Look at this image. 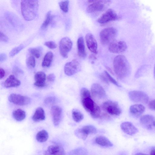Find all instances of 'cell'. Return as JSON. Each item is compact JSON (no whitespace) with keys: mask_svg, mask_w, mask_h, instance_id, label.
I'll list each match as a JSON object with an SVG mask.
<instances>
[{"mask_svg":"<svg viewBox=\"0 0 155 155\" xmlns=\"http://www.w3.org/2000/svg\"><path fill=\"white\" fill-rule=\"evenodd\" d=\"M113 65L114 71L119 78L125 79L130 74V65L124 56L119 55L115 57L113 61Z\"/></svg>","mask_w":155,"mask_h":155,"instance_id":"1","label":"cell"},{"mask_svg":"<svg viewBox=\"0 0 155 155\" xmlns=\"http://www.w3.org/2000/svg\"><path fill=\"white\" fill-rule=\"evenodd\" d=\"M38 8L37 0H21V9L22 15L24 19L27 21H31L36 17Z\"/></svg>","mask_w":155,"mask_h":155,"instance_id":"2","label":"cell"},{"mask_svg":"<svg viewBox=\"0 0 155 155\" xmlns=\"http://www.w3.org/2000/svg\"><path fill=\"white\" fill-rule=\"evenodd\" d=\"M90 4L86 9L88 13H94L102 11L106 9L110 4V0H88Z\"/></svg>","mask_w":155,"mask_h":155,"instance_id":"3","label":"cell"},{"mask_svg":"<svg viewBox=\"0 0 155 155\" xmlns=\"http://www.w3.org/2000/svg\"><path fill=\"white\" fill-rule=\"evenodd\" d=\"M117 34V30L113 27H109L103 29L99 35L101 42L104 45L109 44L114 40Z\"/></svg>","mask_w":155,"mask_h":155,"instance_id":"4","label":"cell"},{"mask_svg":"<svg viewBox=\"0 0 155 155\" xmlns=\"http://www.w3.org/2000/svg\"><path fill=\"white\" fill-rule=\"evenodd\" d=\"M102 109L108 114L114 115H119L121 113V110L117 102L111 101H107L104 102Z\"/></svg>","mask_w":155,"mask_h":155,"instance_id":"5","label":"cell"},{"mask_svg":"<svg viewBox=\"0 0 155 155\" xmlns=\"http://www.w3.org/2000/svg\"><path fill=\"white\" fill-rule=\"evenodd\" d=\"M128 95L130 99L134 102L145 104H147L149 100L148 95L142 91H131L129 92Z\"/></svg>","mask_w":155,"mask_h":155,"instance_id":"6","label":"cell"},{"mask_svg":"<svg viewBox=\"0 0 155 155\" xmlns=\"http://www.w3.org/2000/svg\"><path fill=\"white\" fill-rule=\"evenodd\" d=\"M72 43L68 37L62 38L59 43V50L61 55L64 58H67L68 54L71 50Z\"/></svg>","mask_w":155,"mask_h":155,"instance_id":"7","label":"cell"},{"mask_svg":"<svg viewBox=\"0 0 155 155\" xmlns=\"http://www.w3.org/2000/svg\"><path fill=\"white\" fill-rule=\"evenodd\" d=\"M81 68V66L79 62L77 60L74 59L65 64L64 70L65 73L67 75L70 76L79 71Z\"/></svg>","mask_w":155,"mask_h":155,"instance_id":"8","label":"cell"},{"mask_svg":"<svg viewBox=\"0 0 155 155\" xmlns=\"http://www.w3.org/2000/svg\"><path fill=\"white\" fill-rule=\"evenodd\" d=\"M127 48L126 43L124 41L114 40L109 44V51L114 53H120L124 52Z\"/></svg>","mask_w":155,"mask_h":155,"instance_id":"9","label":"cell"},{"mask_svg":"<svg viewBox=\"0 0 155 155\" xmlns=\"http://www.w3.org/2000/svg\"><path fill=\"white\" fill-rule=\"evenodd\" d=\"M8 99L10 102L20 106L27 105L31 102V99L28 97L15 94H10Z\"/></svg>","mask_w":155,"mask_h":155,"instance_id":"10","label":"cell"},{"mask_svg":"<svg viewBox=\"0 0 155 155\" xmlns=\"http://www.w3.org/2000/svg\"><path fill=\"white\" fill-rule=\"evenodd\" d=\"M119 17L116 12L111 9H109L104 13L98 19V22L104 24L118 19Z\"/></svg>","mask_w":155,"mask_h":155,"instance_id":"11","label":"cell"},{"mask_svg":"<svg viewBox=\"0 0 155 155\" xmlns=\"http://www.w3.org/2000/svg\"><path fill=\"white\" fill-rule=\"evenodd\" d=\"M141 125L145 128L151 130L155 127V117L149 114L142 116L140 119Z\"/></svg>","mask_w":155,"mask_h":155,"instance_id":"12","label":"cell"},{"mask_svg":"<svg viewBox=\"0 0 155 155\" xmlns=\"http://www.w3.org/2000/svg\"><path fill=\"white\" fill-rule=\"evenodd\" d=\"M44 155H65L63 148L58 144L49 146L44 153Z\"/></svg>","mask_w":155,"mask_h":155,"instance_id":"13","label":"cell"},{"mask_svg":"<svg viewBox=\"0 0 155 155\" xmlns=\"http://www.w3.org/2000/svg\"><path fill=\"white\" fill-rule=\"evenodd\" d=\"M51 112L53 124L55 126H57L60 124L62 119V109L58 106H53L51 107Z\"/></svg>","mask_w":155,"mask_h":155,"instance_id":"14","label":"cell"},{"mask_svg":"<svg viewBox=\"0 0 155 155\" xmlns=\"http://www.w3.org/2000/svg\"><path fill=\"white\" fill-rule=\"evenodd\" d=\"M91 92L92 96L95 98L101 99L106 96V92L102 87L99 84L94 83L91 86Z\"/></svg>","mask_w":155,"mask_h":155,"instance_id":"15","label":"cell"},{"mask_svg":"<svg viewBox=\"0 0 155 155\" xmlns=\"http://www.w3.org/2000/svg\"><path fill=\"white\" fill-rule=\"evenodd\" d=\"M85 40L87 46L90 51L97 54V43L93 35L90 33L87 34L85 36Z\"/></svg>","mask_w":155,"mask_h":155,"instance_id":"16","label":"cell"},{"mask_svg":"<svg viewBox=\"0 0 155 155\" xmlns=\"http://www.w3.org/2000/svg\"><path fill=\"white\" fill-rule=\"evenodd\" d=\"M120 126L124 132L130 135H133L138 131V129L130 122H124L121 123Z\"/></svg>","mask_w":155,"mask_h":155,"instance_id":"17","label":"cell"},{"mask_svg":"<svg viewBox=\"0 0 155 155\" xmlns=\"http://www.w3.org/2000/svg\"><path fill=\"white\" fill-rule=\"evenodd\" d=\"M145 107L140 104H136L130 106V112L134 117H138L144 112Z\"/></svg>","mask_w":155,"mask_h":155,"instance_id":"18","label":"cell"},{"mask_svg":"<svg viewBox=\"0 0 155 155\" xmlns=\"http://www.w3.org/2000/svg\"><path fill=\"white\" fill-rule=\"evenodd\" d=\"M35 82L34 85L38 87H42L45 85L46 76L45 73L43 71L37 72L34 76Z\"/></svg>","mask_w":155,"mask_h":155,"instance_id":"19","label":"cell"},{"mask_svg":"<svg viewBox=\"0 0 155 155\" xmlns=\"http://www.w3.org/2000/svg\"><path fill=\"white\" fill-rule=\"evenodd\" d=\"M21 84L20 81L14 75H10L5 81L4 85L6 88L16 87Z\"/></svg>","mask_w":155,"mask_h":155,"instance_id":"20","label":"cell"},{"mask_svg":"<svg viewBox=\"0 0 155 155\" xmlns=\"http://www.w3.org/2000/svg\"><path fill=\"white\" fill-rule=\"evenodd\" d=\"M81 100L82 105L85 110L91 113L94 109L96 104L91 97H87Z\"/></svg>","mask_w":155,"mask_h":155,"instance_id":"21","label":"cell"},{"mask_svg":"<svg viewBox=\"0 0 155 155\" xmlns=\"http://www.w3.org/2000/svg\"><path fill=\"white\" fill-rule=\"evenodd\" d=\"M77 46L78 56L81 58H85L86 56V53L82 37H80L78 38L77 41Z\"/></svg>","mask_w":155,"mask_h":155,"instance_id":"22","label":"cell"},{"mask_svg":"<svg viewBox=\"0 0 155 155\" xmlns=\"http://www.w3.org/2000/svg\"><path fill=\"white\" fill-rule=\"evenodd\" d=\"M96 143L101 146L105 147H110L113 146V143L106 137L99 136L95 139Z\"/></svg>","mask_w":155,"mask_h":155,"instance_id":"23","label":"cell"},{"mask_svg":"<svg viewBox=\"0 0 155 155\" xmlns=\"http://www.w3.org/2000/svg\"><path fill=\"white\" fill-rule=\"evenodd\" d=\"M45 119V113L44 109L41 107H38L32 117L33 120L35 122H39L44 120Z\"/></svg>","mask_w":155,"mask_h":155,"instance_id":"24","label":"cell"},{"mask_svg":"<svg viewBox=\"0 0 155 155\" xmlns=\"http://www.w3.org/2000/svg\"><path fill=\"white\" fill-rule=\"evenodd\" d=\"M12 116L16 120L20 121L25 119L26 117V113L23 110L18 109L13 111Z\"/></svg>","mask_w":155,"mask_h":155,"instance_id":"25","label":"cell"},{"mask_svg":"<svg viewBox=\"0 0 155 155\" xmlns=\"http://www.w3.org/2000/svg\"><path fill=\"white\" fill-rule=\"evenodd\" d=\"M53 55L51 51L48 52L45 55L43 59L42 66L43 67H48L52 62Z\"/></svg>","mask_w":155,"mask_h":155,"instance_id":"26","label":"cell"},{"mask_svg":"<svg viewBox=\"0 0 155 155\" xmlns=\"http://www.w3.org/2000/svg\"><path fill=\"white\" fill-rule=\"evenodd\" d=\"M48 134L47 132L44 130L38 131L37 134L35 138L40 143H43L48 139Z\"/></svg>","mask_w":155,"mask_h":155,"instance_id":"27","label":"cell"},{"mask_svg":"<svg viewBox=\"0 0 155 155\" xmlns=\"http://www.w3.org/2000/svg\"><path fill=\"white\" fill-rule=\"evenodd\" d=\"M54 17V16L51 14V11H48L46 15L45 19L41 27V28L42 30L46 29L52 21Z\"/></svg>","mask_w":155,"mask_h":155,"instance_id":"28","label":"cell"},{"mask_svg":"<svg viewBox=\"0 0 155 155\" xmlns=\"http://www.w3.org/2000/svg\"><path fill=\"white\" fill-rule=\"evenodd\" d=\"M88 152L84 148L80 147L71 150L68 155H87Z\"/></svg>","mask_w":155,"mask_h":155,"instance_id":"29","label":"cell"},{"mask_svg":"<svg viewBox=\"0 0 155 155\" xmlns=\"http://www.w3.org/2000/svg\"><path fill=\"white\" fill-rule=\"evenodd\" d=\"M81 130L88 135L89 134H96L97 129L94 126L92 125H87L81 128Z\"/></svg>","mask_w":155,"mask_h":155,"instance_id":"30","label":"cell"},{"mask_svg":"<svg viewBox=\"0 0 155 155\" xmlns=\"http://www.w3.org/2000/svg\"><path fill=\"white\" fill-rule=\"evenodd\" d=\"M42 50V48L41 47L30 48L28 49L29 52L37 58L40 57Z\"/></svg>","mask_w":155,"mask_h":155,"instance_id":"31","label":"cell"},{"mask_svg":"<svg viewBox=\"0 0 155 155\" xmlns=\"http://www.w3.org/2000/svg\"><path fill=\"white\" fill-rule=\"evenodd\" d=\"M72 115L73 120L76 122L81 121L84 118L82 113L76 109H74L72 110Z\"/></svg>","mask_w":155,"mask_h":155,"instance_id":"32","label":"cell"},{"mask_svg":"<svg viewBox=\"0 0 155 155\" xmlns=\"http://www.w3.org/2000/svg\"><path fill=\"white\" fill-rule=\"evenodd\" d=\"M6 17L13 25L15 26L18 23L17 18L15 16L11 13L7 12L5 14Z\"/></svg>","mask_w":155,"mask_h":155,"instance_id":"33","label":"cell"},{"mask_svg":"<svg viewBox=\"0 0 155 155\" xmlns=\"http://www.w3.org/2000/svg\"><path fill=\"white\" fill-rule=\"evenodd\" d=\"M60 9L64 13H67L68 11L69 1H62L58 3Z\"/></svg>","mask_w":155,"mask_h":155,"instance_id":"34","label":"cell"},{"mask_svg":"<svg viewBox=\"0 0 155 155\" xmlns=\"http://www.w3.org/2000/svg\"><path fill=\"white\" fill-rule=\"evenodd\" d=\"M101 112L100 107L96 104L93 110L90 113V114L93 118H97L100 117Z\"/></svg>","mask_w":155,"mask_h":155,"instance_id":"35","label":"cell"},{"mask_svg":"<svg viewBox=\"0 0 155 155\" xmlns=\"http://www.w3.org/2000/svg\"><path fill=\"white\" fill-rule=\"evenodd\" d=\"M74 134L78 137L83 140H85L88 136V135L85 133L81 128L76 130L74 132Z\"/></svg>","mask_w":155,"mask_h":155,"instance_id":"36","label":"cell"},{"mask_svg":"<svg viewBox=\"0 0 155 155\" xmlns=\"http://www.w3.org/2000/svg\"><path fill=\"white\" fill-rule=\"evenodd\" d=\"M24 46L23 45H20L19 46L13 48L9 52V55L10 57H13L23 49Z\"/></svg>","mask_w":155,"mask_h":155,"instance_id":"37","label":"cell"},{"mask_svg":"<svg viewBox=\"0 0 155 155\" xmlns=\"http://www.w3.org/2000/svg\"><path fill=\"white\" fill-rule=\"evenodd\" d=\"M27 66L30 68H34L35 66V60L33 56H30L27 58L26 61Z\"/></svg>","mask_w":155,"mask_h":155,"instance_id":"38","label":"cell"},{"mask_svg":"<svg viewBox=\"0 0 155 155\" xmlns=\"http://www.w3.org/2000/svg\"><path fill=\"white\" fill-rule=\"evenodd\" d=\"M80 94L81 99L87 97H91L90 92L85 88H83L81 89Z\"/></svg>","mask_w":155,"mask_h":155,"instance_id":"39","label":"cell"},{"mask_svg":"<svg viewBox=\"0 0 155 155\" xmlns=\"http://www.w3.org/2000/svg\"><path fill=\"white\" fill-rule=\"evenodd\" d=\"M104 73L107 77L109 81H110L113 84L117 87L120 86L117 81L108 73L107 71H105Z\"/></svg>","mask_w":155,"mask_h":155,"instance_id":"40","label":"cell"},{"mask_svg":"<svg viewBox=\"0 0 155 155\" xmlns=\"http://www.w3.org/2000/svg\"><path fill=\"white\" fill-rule=\"evenodd\" d=\"M44 45L51 49H54L56 48L57 45L53 41H46L44 43Z\"/></svg>","mask_w":155,"mask_h":155,"instance_id":"41","label":"cell"},{"mask_svg":"<svg viewBox=\"0 0 155 155\" xmlns=\"http://www.w3.org/2000/svg\"><path fill=\"white\" fill-rule=\"evenodd\" d=\"M55 98L50 97L46 98L45 100V103L47 105H51L54 103L55 101Z\"/></svg>","mask_w":155,"mask_h":155,"instance_id":"42","label":"cell"},{"mask_svg":"<svg viewBox=\"0 0 155 155\" xmlns=\"http://www.w3.org/2000/svg\"><path fill=\"white\" fill-rule=\"evenodd\" d=\"M0 40L2 42L7 43L8 41V38L3 32L0 31Z\"/></svg>","mask_w":155,"mask_h":155,"instance_id":"43","label":"cell"},{"mask_svg":"<svg viewBox=\"0 0 155 155\" xmlns=\"http://www.w3.org/2000/svg\"><path fill=\"white\" fill-rule=\"evenodd\" d=\"M99 77L102 81L106 84H109V81L104 73L103 74H101L99 75Z\"/></svg>","mask_w":155,"mask_h":155,"instance_id":"44","label":"cell"},{"mask_svg":"<svg viewBox=\"0 0 155 155\" xmlns=\"http://www.w3.org/2000/svg\"><path fill=\"white\" fill-rule=\"evenodd\" d=\"M148 107L151 110L155 111V99L151 101L148 103Z\"/></svg>","mask_w":155,"mask_h":155,"instance_id":"45","label":"cell"},{"mask_svg":"<svg viewBox=\"0 0 155 155\" xmlns=\"http://www.w3.org/2000/svg\"><path fill=\"white\" fill-rule=\"evenodd\" d=\"M47 78L48 81L50 82H52L54 81L55 79V76L54 74L51 73L48 75Z\"/></svg>","mask_w":155,"mask_h":155,"instance_id":"46","label":"cell"},{"mask_svg":"<svg viewBox=\"0 0 155 155\" xmlns=\"http://www.w3.org/2000/svg\"><path fill=\"white\" fill-rule=\"evenodd\" d=\"M7 58V55L5 53H1L0 54V62H3Z\"/></svg>","mask_w":155,"mask_h":155,"instance_id":"47","label":"cell"},{"mask_svg":"<svg viewBox=\"0 0 155 155\" xmlns=\"http://www.w3.org/2000/svg\"><path fill=\"white\" fill-rule=\"evenodd\" d=\"M13 70L15 74L22 73L23 72L22 71L21 69L17 67H15L14 68Z\"/></svg>","mask_w":155,"mask_h":155,"instance_id":"48","label":"cell"},{"mask_svg":"<svg viewBox=\"0 0 155 155\" xmlns=\"http://www.w3.org/2000/svg\"><path fill=\"white\" fill-rule=\"evenodd\" d=\"M5 72L4 70L2 68H0V79L3 78L5 76Z\"/></svg>","mask_w":155,"mask_h":155,"instance_id":"49","label":"cell"},{"mask_svg":"<svg viewBox=\"0 0 155 155\" xmlns=\"http://www.w3.org/2000/svg\"><path fill=\"white\" fill-rule=\"evenodd\" d=\"M150 155H155V149H153L151 150Z\"/></svg>","mask_w":155,"mask_h":155,"instance_id":"50","label":"cell"},{"mask_svg":"<svg viewBox=\"0 0 155 155\" xmlns=\"http://www.w3.org/2000/svg\"><path fill=\"white\" fill-rule=\"evenodd\" d=\"M89 58L91 59H96V57L93 54H91Z\"/></svg>","mask_w":155,"mask_h":155,"instance_id":"51","label":"cell"},{"mask_svg":"<svg viewBox=\"0 0 155 155\" xmlns=\"http://www.w3.org/2000/svg\"><path fill=\"white\" fill-rule=\"evenodd\" d=\"M135 155H148L147 154L141 153H136Z\"/></svg>","mask_w":155,"mask_h":155,"instance_id":"52","label":"cell"},{"mask_svg":"<svg viewBox=\"0 0 155 155\" xmlns=\"http://www.w3.org/2000/svg\"><path fill=\"white\" fill-rule=\"evenodd\" d=\"M107 69L110 72V73L112 74H113V72L112 71V70L109 67H107Z\"/></svg>","mask_w":155,"mask_h":155,"instance_id":"53","label":"cell"},{"mask_svg":"<svg viewBox=\"0 0 155 155\" xmlns=\"http://www.w3.org/2000/svg\"><path fill=\"white\" fill-rule=\"evenodd\" d=\"M153 74H154V79H155V64L154 68V71H153Z\"/></svg>","mask_w":155,"mask_h":155,"instance_id":"54","label":"cell"}]
</instances>
